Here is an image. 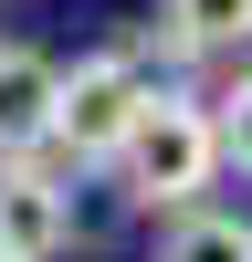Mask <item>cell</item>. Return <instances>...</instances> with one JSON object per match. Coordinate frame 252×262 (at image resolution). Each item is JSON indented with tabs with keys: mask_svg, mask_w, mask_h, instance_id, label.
Here are the masks:
<instances>
[{
	"mask_svg": "<svg viewBox=\"0 0 252 262\" xmlns=\"http://www.w3.org/2000/svg\"><path fill=\"white\" fill-rule=\"evenodd\" d=\"M158 53L168 63H252V0H168Z\"/></svg>",
	"mask_w": 252,
	"mask_h": 262,
	"instance_id": "cell-5",
	"label": "cell"
},
{
	"mask_svg": "<svg viewBox=\"0 0 252 262\" xmlns=\"http://www.w3.org/2000/svg\"><path fill=\"white\" fill-rule=\"evenodd\" d=\"M147 262H252V221H242V210H221V200H210V210H179V221L158 231V252H147Z\"/></svg>",
	"mask_w": 252,
	"mask_h": 262,
	"instance_id": "cell-6",
	"label": "cell"
},
{
	"mask_svg": "<svg viewBox=\"0 0 252 262\" xmlns=\"http://www.w3.org/2000/svg\"><path fill=\"white\" fill-rule=\"evenodd\" d=\"M210 116H221V147H231V168L252 179V63L221 84V95H210Z\"/></svg>",
	"mask_w": 252,
	"mask_h": 262,
	"instance_id": "cell-7",
	"label": "cell"
},
{
	"mask_svg": "<svg viewBox=\"0 0 252 262\" xmlns=\"http://www.w3.org/2000/svg\"><path fill=\"white\" fill-rule=\"evenodd\" d=\"M221 168H231V147H221V116H210V95H179V84H158L147 126L126 137V158H116V189H126L137 210H158V221H179V210H210Z\"/></svg>",
	"mask_w": 252,
	"mask_h": 262,
	"instance_id": "cell-1",
	"label": "cell"
},
{
	"mask_svg": "<svg viewBox=\"0 0 252 262\" xmlns=\"http://www.w3.org/2000/svg\"><path fill=\"white\" fill-rule=\"evenodd\" d=\"M74 242V179L53 158H0V262H53Z\"/></svg>",
	"mask_w": 252,
	"mask_h": 262,
	"instance_id": "cell-3",
	"label": "cell"
},
{
	"mask_svg": "<svg viewBox=\"0 0 252 262\" xmlns=\"http://www.w3.org/2000/svg\"><path fill=\"white\" fill-rule=\"evenodd\" d=\"M147 105H158V74H147V53H126V42L63 63V137H53V158L63 168H116L126 137L147 126Z\"/></svg>",
	"mask_w": 252,
	"mask_h": 262,
	"instance_id": "cell-2",
	"label": "cell"
},
{
	"mask_svg": "<svg viewBox=\"0 0 252 262\" xmlns=\"http://www.w3.org/2000/svg\"><path fill=\"white\" fill-rule=\"evenodd\" d=\"M53 137H63V63L0 42V158H53Z\"/></svg>",
	"mask_w": 252,
	"mask_h": 262,
	"instance_id": "cell-4",
	"label": "cell"
}]
</instances>
